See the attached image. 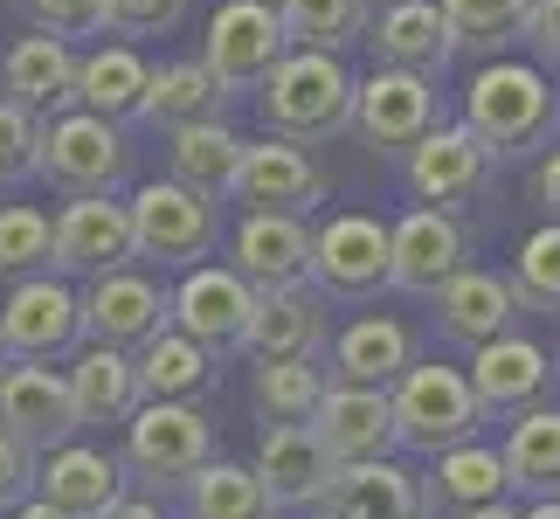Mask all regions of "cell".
<instances>
[{
    "mask_svg": "<svg viewBox=\"0 0 560 519\" xmlns=\"http://www.w3.org/2000/svg\"><path fill=\"white\" fill-rule=\"evenodd\" d=\"M526 194H533V208L547 215V222H560V146L547 160H533V173H526Z\"/></svg>",
    "mask_w": 560,
    "mask_h": 519,
    "instance_id": "cell-47",
    "label": "cell"
},
{
    "mask_svg": "<svg viewBox=\"0 0 560 519\" xmlns=\"http://www.w3.org/2000/svg\"><path fill=\"white\" fill-rule=\"evenodd\" d=\"M256 485L270 492V506H305L318 485H326V443L312 437V423H264V443H256Z\"/></svg>",
    "mask_w": 560,
    "mask_h": 519,
    "instance_id": "cell-29",
    "label": "cell"
},
{
    "mask_svg": "<svg viewBox=\"0 0 560 519\" xmlns=\"http://www.w3.org/2000/svg\"><path fill=\"white\" fill-rule=\"evenodd\" d=\"M104 519H166V512H160V499H132V492H125V499L104 512Z\"/></svg>",
    "mask_w": 560,
    "mask_h": 519,
    "instance_id": "cell-48",
    "label": "cell"
},
{
    "mask_svg": "<svg viewBox=\"0 0 560 519\" xmlns=\"http://www.w3.org/2000/svg\"><path fill=\"white\" fill-rule=\"evenodd\" d=\"M256 118L270 139L291 146H326L332 132H347L353 118V77L332 49H284L270 62V77L256 83Z\"/></svg>",
    "mask_w": 560,
    "mask_h": 519,
    "instance_id": "cell-1",
    "label": "cell"
},
{
    "mask_svg": "<svg viewBox=\"0 0 560 519\" xmlns=\"http://www.w3.org/2000/svg\"><path fill=\"white\" fill-rule=\"evenodd\" d=\"M401 367H416V333H408L401 319H353V326L332 339V381L387 388Z\"/></svg>",
    "mask_w": 560,
    "mask_h": 519,
    "instance_id": "cell-31",
    "label": "cell"
},
{
    "mask_svg": "<svg viewBox=\"0 0 560 519\" xmlns=\"http://www.w3.org/2000/svg\"><path fill=\"white\" fill-rule=\"evenodd\" d=\"M77 346H83L77 291L56 270L14 277L8 305H0V354L8 360H70Z\"/></svg>",
    "mask_w": 560,
    "mask_h": 519,
    "instance_id": "cell-9",
    "label": "cell"
},
{
    "mask_svg": "<svg viewBox=\"0 0 560 519\" xmlns=\"http://www.w3.org/2000/svg\"><path fill=\"white\" fill-rule=\"evenodd\" d=\"M132 264V215L118 194H70V208L49 222V270L56 277H97Z\"/></svg>",
    "mask_w": 560,
    "mask_h": 519,
    "instance_id": "cell-15",
    "label": "cell"
},
{
    "mask_svg": "<svg viewBox=\"0 0 560 519\" xmlns=\"http://www.w3.org/2000/svg\"><path fill=\"white\" fill-rule=\"evenodd\" d=\"M0 97L35 118H56L77 104V49L62 35H21L0 56Z\"/></svg>",
    "mask_w": 560,
    "mask_h": 519,
    "instance_id": "cell-26",
    "label": "cell"
},
{
    "mask_svg": "<svg viewBox=\"0 0 560 519\" xmlns=\"http://www.w3.org/2000/svg\"><path fill=\"white\" fill-rule=\"evenodd\" d=\"M0 360H8V354H0Z\"/></svg>",
    "mask_w": 560,
    "mask_h": 519,
    "instance_id": "cell-53",
    "label": "cell"
},
{
    "mask_svg": "<svg viewBox=\"0 0 560 519\" xmlns=\"http://www.w3.org/2000/svg\"><path fill=\"white\" fill-rule=\"evenodd\" d=\"M249 305H256V285H243L229 264H187L180 285L166 291V326L187 333L194 346H208L214 360H229L243 346Z\"/></svg>",
    "mask_w": 560,
    "mask_h": 519,
    "instance_id": "cell-10",
    "label": "cell"
},
{
    "mask_svg": "<svg viewBox=\"0 0 560 519\" xmlns=\"http://www.w3.org/2000/svg\"><path fill=\"white\" fill-rule=\"evenodd\" d=\"M49 270V215L35 201H8L0 208V277H35Z\"/></svg>",
    "mask_w": 560,
    "mask_h": 519,
    "instance_id": "cell-41",
    "label": "cell"
},
{
    "mask_svg": "<svg viewBox=\"0 0 560 519\" xmlns=\"http://www.w3.org/2000/svg\"><path fill=\"white\" fill-rule=\"evenodd\" d=\"M8 519H70V512H62V506H49V499H35V492H28V499H21Z\"/></svg>",
    "mask_w": 560,
    "mask_h": 519,
    "instance_id": "cell-49",
    "label": "cell"
},
{
    "mask_svg": "<svg viewBox=\"0 0 560 519\" xmlns=\"http://www.w3.org/2000/svg\"><path fill=\"white\" fill-rule=\"evenodd\" d=\"M214 458V423L201 416V402H139L125 416V471L145 492H174Z\"/></svg>",
    "mask_w": 560,
    "mask_h": 519,
    "instance_id": "cell-4",
    "label": "cell"
},
{
    "mask_svg": "<svg viewBox=\"0 0 560 519\" xmlns=\"http://www.w3.org/2000/svg\"><path fill=\"white\" fill-rule=\"evenodd\" d=\"M436 8L457 56H499L505 42H520V21H526V0H436Z\"/></svg>",
    "mask_w": 560,
    "mask_h": 519,
    "instance_id": "cell-38",
    "label": "cell"
},
{
    "mask_svg": "<svg viewBox=\"0 0 560 519\" xmlns=\"http://www.w3.org/2000/svg\"><path fill=\"white\" fill-rule=\"evenodd\" d=\"M360 42H374V56L387 62V70H416L429 83H436L450 70V56H457L436 0H387L381 14H368V35Z\"/></svg>",
    "mask_w": 560,
    "mask_h": 519,
    "instance_id": "cell-25",
    "label": "cell"
},
{
    "mask_svg": "<svg viewBox=\"0 0 560 519\" xmlns=\"http://www.w3.org/2000/svg\"><path fill=\"white\" fill-rule=\"evenodd\" d=\"M235 354H256V360H318L326 354V298L312 285H270L256 291L249 305V326Z\"/></svg>",
    "mask_w": 560,
    "mask_h": 519,
    "instance_id": "cell-20",
    "label": "cell"
},
{
    "mask_svg": "<svg viewBox=\"0 0 560 519\" xmlns=\"http://www.w3.org/2000/svg\"><path fill=\"white\" fill-rule=\"evenodd\" d=\"M422 499L436 519H457L470 506H491V499H505V458L491 443H450L436 450V464H429V478H422Z\"/></svg>",
    "mask_w": 560,
    "mask_h": 519,
    "instance_id": "cell-30",
    "label": "cell"
},
{
    "mask_svg": "<svg viewBox=\"0 0 560 519\" xmlns=\"http://www.w3.org/2000/svg\"><path fill=\"white\" fill-rule=\"evenodd\" d=\"M132 367H139V395L145 402H201V395H214V381H222V360H214L208 346H194L187 333H174V326L139 339Z\"/></svg>",
    "mask_w": 560,
    "mask_h": 519,
    "instance_id": "cell-28",
    "label": "cell"
},
{
    "mask_svg": "<svg viewBox=\"0 0 560 519\" xmlns=\"http://www.w3.org/2000/svg\"><path fill=\"white\" fill-rule=\"evenodd\" d=\"M520 42H533V56H540L547 70H560V0H526Z\"/></svg>",
    "mask_w": 560,
    "mask_h": 519,
    "instance_id": "cell-45",
    "label": "cell"
},
{
    "mask_svg": "<svg viewBox=\"0 0 560 519\" xmlns=\"http://www.w3.org/2000/svg\"><path fill=\"white\" fill-rule=\"evenodd\" d=\"M187 14V0H104V28L125 35V42H153V35H174Z\"/></svg>",
    "mask_w": 560,
    "mask_h": 519,
    "instance_id": "cell-43",
    "label": "cell"
},
{
    "mask_svg": "<svg viewBox=\"0 0 560 519\" xmlns=\"http://www.w3.org/2000/svg\"><path fill=\"white\" fill-rule=\"evenodd\" d=\"M125 485H132V478H125V464L112 458V450L77 443V437L35 458V499L62 506L70 519H104L125 499Z\"/></svg>",
    "mask_w": 560,
    "mask_h": 519,
    "instance_id": "cell-19",
    "label": "cell"
},
{
    "mask_svg": "<svg viewBox=\"0 0 560 519\" xmlns=\"http://www.w3.org/2000/svg\"><path fill=\"white\" fill-rule=\"evenodd\" d=\"M387 429H395L401 450L416 458H436L450 443H470L485 429V408L470 395L464 367H443V360H416L387 381Z\"/></svg>",
    "mask_w": 560,
    "mask_h": 519,
    "instance_id": "cell-3",
    "label": "cell"
},
{
    "mask_svg": "<svg viewBox=\"0 0 560 519\" xmlns=\"http://www.w3.org/2000/svg\"><path fill=\"white\" fill-rule=\"evenodd\" d=\"M512 291L526 312H560V222H540L512 256Z\"/></svg>",
    "mask_w": 560,
    "mask_h": 519,
    "instance_id": "cell-40",
    "label": "cell"
},
{
    "mask_svg": "<svg viewBox=\"0 0 560 519\" xmlns=\"http://www.w3.org/2000/svg\"><path fill=\"white\" fill-rule=\"evenodd\" d=\"M312 437L326 443L332 464L387 458V450H395V429H387V388L326 381V395H318V408H312Z\"/></svg>",
    "mask_w": 560,
    "mask_h": 519,
    "instance_id": "cell-23",
    "label": "cell"
},
{
    "mask_svg": "<svg viewBox=\"0 0 560 519\" xmlns=\"http://www.w3.org/2000/svg\"><path fill=\"white\" fill-rule=\"evenodd\" d=\"M499 458H505V492H526V499L560 492V408L553 402L520 408Z\"/></svg>",
    "mask_w": 560,
    "mask_h": 519,
    "instance_id": "cell-32",
    "label": "cell"
},
{
    "mask_svg": "<svg viewBox=\"0 0 560 519\" xmlns=\"http://www.w3.org/2000/svg\"><path fill=\"white\" fill-rule=\"evenodd\" d=\"M305 506H312V519H436L422 499V471H408L401 458L332 464L326 485Z\"/></svg>",
    "mask_w": 560,
    "mask_h": 519,
    "instance_id": "cell-11",
    "label": "cell"
},
{
    "mask_svg": "<svg viewBox=\"0 0 560 519\" xmlns=\"http://www.w3.org/2000/svg\"><path fill=\"white\" fill-rule=\"evenodd\" d=\"M491 166H499V160H491L464 125H443V118L408 146V187H416L422 208H443V215H464L470 201H478L485 181H491Z\"/></svg>",
    "mask_w": 560,
    "mask_h": 519,
    "instance_id": "cell-16",
    "label": "cell"
},
{
    "mask_svg": "<svg viewBox=\"0 0 560 519\" xmlns=\"http://www.w3.org/2000/svg\"><path fill=\"white\" fill-rule=\"evenodd\" d=\"M125 166H132V146L112 118L97 112H56L42 118V153H35V181H49L56 194H118Z\"/></svg>",
    "mask_w": 560,
    "mask_h": 519,
    "instance_id": "cell-6",
    "label": "cell"
},
{
    "mask_svg": "<svg viewBox=\"0 0 560 519\" xmlns=\"http://www.w3.org/2000/svg\"><path fill=\"white\" fill-rule=\"evenodd\" d=\"M70 381V402H77V429H104V423H125L132 408L145 402L139 395V367L125 346H77V360L62 367Z\"/></svg>",
    "mask_w": 560,
    "mask_h": 519,
    "instance_id": "cell-27",
    "label": "cell"
},
{
    "mask_svg": "<svg viewBox=\"0 0 560 519\" xmlns=\"http://www.w3.org/2000/svg\"><path fill=\"white\" fill-rule=\"evenodd\" d=\"M125 215H132V256H145L160 270H187L201 256H214V243H222L214 194H194L180 181H145L125 201Z\"/></svg>",
    "mask_w": 560,
    "mask_h": 519,
    "instance_id": "cell-5",
    "label": "cell"
},
{
    "mask_svg": "<svg viewBox=\"0 0 560 519\" xmlns=\"http://www.w3.org/2000/svg\"><path fill=\"white\" fill-rule=\"evenodd\" d=\"M35 492V450H21L14 437H0V512H14Z\"/></svg>",
    "mask_w": 560,
    "mask_h": 519,
    "instance_id": "cell-46",
    "label": "cell"
},
{
    "mask_svg": "<svg viewBox=\"0 0 560 519\" xmlns=\"http://www.w3.org/2000/svg\"><path fill=\"white\" fill-rule=\"evenodd\" d=\"M229 201L243 208H264V215H312L326 201V166L312 160V146H291V139H243L229 173Z\"/></svg>",
    "mask_w": 560,
    "mask_h": 519,
    "instance_id": "cell-13",
    "label": "cell"
},
{
    "mask_svg": "<svg viewBox=\"0 0 560 519\" xmlns=\"http://www.w3.org/2000/svg\"><path fill=\"white\" fill-rule=\"evenodd\" d=\"M318 395H326L318 360H256V408H264V423H312Z\"/></svg>",
    "mask_w": 560,
    "mask_h": 519,
    "instance_id": "cell-39",
    "label": "cell"
},
{
    "mask_svg": "<svg viewBox=\"0 0 560 519\" xmlns=\"http://www.w3.org/2000/svg\"><path fill=\"white\" fill-rule=\"evenodd\" d=\"M35 153H42V118L0 97V187L35 181Z\"/></svg>",
    "mask_w": 560,
    "mask_h": 519,
    "instance_id": "cell-42",
    "label": "cell"
},
{
    "mask_svg": "<svg viewBox=\"0 0 560 519\" xmlns=\"http://www.w3.org/2000/svg\"><path fill=\"white\" fill-rule=\"evenodd\" d=\"M553 125H560V104L547 91V77L533 70V62L485 56V70L470 77V91H464V132L478 139L491 160H520V153H540Z\"/></svg>",
    "mask_w": 560,
    "mask_h": 519,
    "instance_id": "cell-2",
    "label": "cell"
},
{
    "mask_svg": "<svg viewBox=\"0 0 560 519\" xmlns=\"http://www.w3.org/2000/svg\"><path fill=\"white\" fill-rule=\"evenodd\" d=\"M77 319H83V339L132 354L139 339H153L166 326V285L153 270H132V264L97 270V277H83V291H77Z\"/></svg>",
    "mask_w": 560,
    "mask_h": 519,
    "instance_id": "cell-14",
    "label": "cell"
},
{
    "mask_svg": "<svg viewBox=\"0 0 560 519\" xmlns=\"http://www.w3.org/2000/svg\"><path fill=\"white\" fill-rule=\"evenodd\" d=\"M436 326L450 339H464V346H485V339H499L520 326V291H512V277L505 270H478V264H464V270H450L436 291Z\"/></svg>",
    "mask_w": 560,
    "mask_h": 519,
    "instance_id": "cell-24",
    "label": "cell"
},
{
    "mask_svg": "<svg viewBox=\"0 0 560 519\" xmlns=\"http://www.w3.org/2000/svg\"><path fill=\"white\" fill-rule=\"evenodd\" d=\"M270 492L256 485L249 464H222L208 458L201 471L187 478V519H270Z\"/></svg>",
    "mask_w": 560,
    "mask_h": 519,
    "instance_id": "cell-36",
    "label": "cell"
},
{
    "mask_svg": "<svg viewBox=\"0 0 560 519\" xmlns=\"http://www.w3.org/2000/svg\"><path fill=\"white\" fill-rule=\"evenodd\" d=\"M457 519H520L505 499H491V506H470V512H457Z\"/></svg>",
    "mask_w": 560,
    "mask_h": 519,
    "instance_id": "cell-50",
    "label": "cell"
},
{
    "mask_svg": "<svg viewBox=\"0 0 560 519\" xmlns=\"http://www.w3.org/2000/svg\"><path fill=\"white\" fill-rule=\"evenodd\" d=\"M470 395H478L485 408V423L491 416H520V408H533L553 388V360H547V346H533L520 333H499V339H485V346H470Z\"/></svg>",
    "mask_w": 560,
    "mask_h": 519,
    "instance_id": "cell-21",
    "label": "cell"
},
{
    "mask_svg": "<svg viewBox=\"0 0 560 519\" xmlns=\"http://www.w3.org/2000/svg\"><path fill=\"white\" fill-rule=\"evenodd\" d=\"M305 285L318 298H374L387 285V222L374 215H326L312 229V256H305Z\"/></svg>",
    "mask_w": 560,
    "mask_h": 519,
    "instance_id": "cell-8",
    "label": "cell"
},
{
    "mask_svg": "<svg viewBox=\"0 0 560 519\" xmlns=\"http://www.w3.org/2000/svg\"><path fill=\"white\" fill-rule=\"evenodd\" d=\"M470 264V229L443 208H408L395 229H387V285L395 291H436L450 270Z\"/></svg>",
    "mask_w": 560,
    "mask_h": 519,
    "instance_id": "cell-18",
    "label": "cell"
},
{
    "mask_svg": "<svg viewBox=\"0 0 560 519\" xmlns=\"http://www.w3.org/2000/svg\"><path fill=\"white\" fill-rule=\"evenodd\" d=\"M139 91H145V56L132 42H112V49H91L77 56V112H97L125 125L139 112Z\"/></svg>",
    "mask_w": 560,
    "mask_h": 519,
    "instance_id": "cell-34",
    "label": "cell"
},
{
    "mask_svg": "<svg viewBox=\"0 0 560 519\" xmlns=\"http://www.w3.org/2000/svg\"><path fill=\"white\" fill-rule=\"evenodd\" d=\"M520 519H560V492H547V499H533Z\"/></svg>",
    "mask_w": 560,
    "mask_h": 519,
    "instance_id": "cell-51",
    "label": "cell"
},
{
    "mask_svg": "<svg viewBox=\"0 0 560 519\" xmlns=\"http://www.w3.org/2000/svg\"><path fill=\"white\" fill-rule=\"evenodd\" d=\"M368 0H277V21H284L291 49H353L368 35Z\"/></svg>",
    "mask_w": 560,
    "mask_h": 519,
    "instance_id": "cell-37",
    "label": "cell"
},
{
    "mask_svg": "<svg viewBox=\"0 0 560 519\" xmlns=\"http://www.w3.org/2000/svg\"><path fill=\"white\" fill-rule=\"evenodd\" d=\"M368 8H387V0H368Z\"/></svg>",
    "mask_w": 560,
    "mask_h": 519,
    "instance_id": "cell-52",
    "label": "cell"
},
{
    "mask_svg": "<svg viewBox=\"0 0 560 519\" xmlns=\"http://www.w3.org/2000/svg\"><path fill=\"white\" fill-rule=\"evenodd\" d=\"M284 49L291 42H284V21H277L270 0H222L214 21H208V35H201V62H208V77L222 83V97L256 91Z\"/></svg>",
    "mask_w": 560,
    "mask_h": 519,
    "instance_id": "cell-7",
    "label": "cell"
},
{
    "mask_svg": "<svg viewBox=\"0 0 560 519\" xmlns=\"http://www.w3.org/2000/svg\"><path fill=\"white\" fill-rule=\"evenodd\" d=\"M222 83L208 77V62H160V70H145V91H139V112L145 125H160V132H174V125H194V118H222Z\"/></svg>",
    "mask_w": 560,
    "mask_h": 519,
    "instance_id": "cell-33",
    "label": "cell"
},
{
    "mask_svg": "<svg viewBox=\"0 0 560 519\" xmlns=\"http://www.w3.org/2000/svg\"><path fill=\"white\" fill-rule=\"evenodd\" d=\"M0 437L35 458L77 437V402L56 360H0Z\"/></svg>",
    "mask_w": 560,
    "mask_h": 519,
    "instance_id": "cell-12",
    "label": "cell"
},
{
    "mask_svg": "<svg viewBox=\"0 0 560 519\" xmlns=\"http://www.w3.org/2000/svg\"><path fill=\"white\" fill-rule=\"evenodd\" d=\"M28 14L42 35H62V42L104 35V0H28Z\"/></svg>",
    "mask_w": 560,
    "mask_h": 519,
    "instance_id": "cell-44",
    "label": "cell"
},
{
    "mask_svg": "<svg viewBox=\"0 0 560 519\" xmlns=\"http://www.w3.org/2000/svg\"><path fill=\"white\" fill-rule=\"evenodd\" d=\"M235 153H243V139H235L222 118L174 125V132H166V160H174L166 181H180V187L214 194V201H222V194H229V173H235Z\"/></svg>",
    "mask_w": 560,
    "mask_h": 519,
    "instance_id": "cell-35",
    "label": "cell"
},
{
    "mask_svg": "<svg viewBox=\"0 0 560 519\" xmlns=\"http://www.w3.org/2000/svg\"><path fill=\"white\" fill-rule=\"evenodd\" d=\"M305 256H312V229L305 215H264L243 208V222L229 235V270L243 285L270 291V285H305Z\"/></svg>",
    "mask_w": 560,
    "mask_h": 519,
    "instance_id": "cell-22",
    "label": "cell"
},
{
    "mask_svg": "<svg viewBox=\"0 0 560 519\" xmlns=\"http://www.w3.org/2000/svg\"><path fill=\"white\" fill-rule=\"evenodd\" d=\"M347 125L374 146V153H408V146L436 125V83L381 62L368 83H353V118Z\"/></svg>",
    "mask_w": 560,
    "mask_h": 519,
    "instance_id": "cell-17",
    "label": "cell"
}]
</instances>
